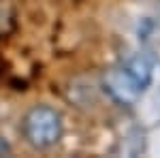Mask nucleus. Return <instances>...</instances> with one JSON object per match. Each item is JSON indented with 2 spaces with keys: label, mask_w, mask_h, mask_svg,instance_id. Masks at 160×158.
<instances>
[{
  "label": "nucleus",
  "mask_w": 160,
  "mask_h": 158,
  "mask_svg": "<svg viewBox=\"0 0 160 158\" xmlns=\"http://www.w3.org/2000/svg\"><path fill=\"white\" fill-rule=\"evenodd\" d=\"M64 133L62 113L49 105H34L22 118V135L34 150H49L58 145Z\"/></svg>",
  "instance_id": "nucleus-1"
},
{
  "label": "nucleus",
  "mask_w": 160,
  "mask_h": 158,
  "mask_svg": "<svg viewBox=\"0 0 160 158\" xmlns=\"http://www.w3.org/2000/svg\"><path fill=\"white\" fill-rule=\"evenodd\" d=\"M102 88L122 107H135L145 92L122 66H113L102 75Z\"/></svg>",
  "instance_id": "nucleus-2"
},
{
  "label": "nucleus",
  "mask_w": 160,
  "mask_h": 158,
  "mask_svg": "<svg viewBox=\"0 0 160 158\" xmlns=\"http://www.w3.org/2000/svg\"><path fill=\"white\" fill-rule=\"evenodd\" d=\"M154 66H156V58L149 51H137L132 56H128L122 62V69L135 79L143 90H148L154 77Z\"/></svg>",
  "instance_id": "nucleus-3"
},
{
  "label": "nucleus",
  "mask_w": 160,
  "mask_h": 158,
  "mask_svg": "<svg viewBox=\"0 0 160 158\" xmlns=\"http://www.w3.org/2000/svg\"><path fill=\"white\" fill-rule=\"evenodd\" d=\"M11 154H13L11 143H9L4 137H0V158H2V156H11Z\"/></svg>",
  "instance_id": "nucleus-4"
},
{
  "label": "nucleus",
  "mask_w": 160,
  "mask_h": 158,
  "mask_svg": "<svg viewBox=\"0 0 160 158\" xmlns=\"http://www.w3.org/2000/svg\"><path fill=\"white\" fill-rule=\"evenodd\" d=\"M158 24H160V9H158Z\"/></svg>",
  "instance_id": "nucleus-5"
}]
</instances>
